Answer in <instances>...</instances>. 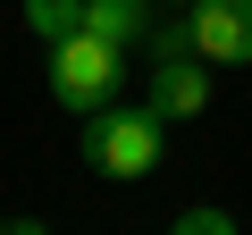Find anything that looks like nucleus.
I'll list each match as a JSON object with an SVG mask.
<instances>
[{
    "instance_id": "nucleus-1",
    "label": "nucleus",
    "mask_w": 252,
    "mask_h": 235,
    "mask_svg": "<svg viewBox=\"0 0 252 235\" xmlns=\"http://www.w3.org/2000/svg\"><path fill=\"white\" fill-rule=\"evenodd\" d=\"M160 151H168V118L143 101V109H93L84 118V160L101 168V176H118V185H143V176H160Z\"/></svg>"
},
{
    "instance_id": "nucleus-2",
    "label": "nucleus",
    "mask_w": 252,
    "mask_h": 235,
    "mask_svg": "<svg viewBox=\"0 0 252 235\" xmlns=\"http://www.w3.org/2000/svg\"><path fill=\"white\" fill-rule=\"evenodd\" d=\"M51 51V101L59 109H76V118H93V109H109L118 101V84H126V51L118 42H101L93 26H76V34H59V42H42Z\"/></svg>"
},
{
    "instance_id": "nucleus-3",
    "label": "nucleus",
    "mask_w": 252,
    "mask_h": 235,
    "mask_svg": "<svg viewBox=\"0 0 252 235\" xmlns=\"http://www.w3.org/2000/svg\"><path fill=\"white\" fill-rule=\"evenodd\" d=\"M185 42L210 67H252V0H193L185 9Z\"/></svg>"
},
{
    "instance_id": "nucleus-4",
    "label": "nucleus",
    "mask_w": 252,
    "mask_h": 235,
    "mask_svg": "<svg viewBox=\"0 0 252 235\" xmlns=\"http://www.w3.org/2000/svg\"><path fill=\"white\" fill-rule=\"evenodd\" d=\"M84 26L118 51H135V42L160 34V0H84Z\"/></svg>"
},
{
    "instance_id": "nucleus-5",
    "label": "nucleus",
    "mask_w": 252,
    "mask_h": 235,
    "mask_svg": "<svg viewBox=\"0 0 252 235\" xmlns=\"http://www.w3.org/2000/svg\"><path fill=\"white\" fill-rule=\"evenodd\" d=\"M76 26H84V0H26V34L34 42H59Z\"/></svg>"
},
{
    "instance_id": "nucleus-6",
    "label": "nucleus",
    "mask_w": 252,
    "mask_h": 235,
    "mask_svg": "<svg viewBox=\"0 0 252 235\" xmlns=\"http://www.w3.org/2000/svg\"><path fill=\"white\" fill-rule=\"evenodd\" d=\"M177 235H235V210H219V202H193V210H177Z\"/></svg>"
},
{
    "instance_id": "nucleus-7",
    "label": "nucleus",
    "mask_w": 252,
    "mask_h": 235,
    "mask_svg": "<svg viewBox=\"0 0 252 235\" xmlns=\"http://www.w3.org/2000/svg\"><path fill=\"white\" fill-rule=\"evenodd\" d=\"M160 9H193V0H160Z\"/></svg>"
}]
</instances>
